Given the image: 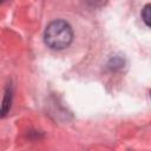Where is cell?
I'll use <instances>...</instances> for the list:
<instances>
[{
	"label": "cell",
	"instance_id": "6da1fadb",
	"mask_svg": "<svg viewBox=\"0 0 151 151\" xmlns=\"http://www.w3.org/2000/svg\"><path fill=\"white\" fill-rule=\"evenodd\" d=\"M72 28L63 20H55L51 22L45 31V42L48 47L54 50H61L67 47L72 41Z\"/></svg>",
	"mask_w": 151,
	"mask_h": 151
},
{
	"label": "cell",
	"instance_id": "7a4b0ae2",
	"mask_svg": "<svg viewBox=\"0 0 151 151\" xmlns=\"http://www.w3.org/2000/svg\"><path fill=\"white\" fill-rule=\"evenodd\" d=\"M142 18H143L144 22L151 27V4H147L146 6H144V8L142 11Z\"/></svg>",
	"mask_w": 151,
	"mask_h": 151
}]
</instances>
